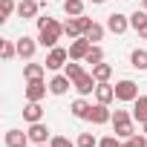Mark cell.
Returning a JSON list of instances; mask_svg holds the SVG:
<instances>
[{
	"mask_svg": "<svg viewBox=\"0 0 147 147\" xmlns=\"http://www.w3.org/2000/svg\"><path fill=\"white\" fill-rule=\"evenodd\" d=\"M35 23H38V43L43 46V49H52V46H58V40H61V35H63V23H58L55 18H35Z\"/></svg>",
	"mask_w": 147,
	"mask_h": 147,
	"instance_id": "1",
	"label": "cell"
},
{
	"mask_svg": "<svg viewBox=\"0 0 147 147\" xmlns=\"http://www.w3.org/2000/svg\"><path fill=\"white\" fill-rule=\"evenodd\" d=\"M95 20H90L87 15H78V18H69L63 23V35H69V40H75V38H84V32L92 26Z\"/></svg>",
	"mask_w": 147,
	"mask_h": 147,
	"instance_id": "2",
	"label": "cell"
},
{
	"mask_svg": "<svg viewBox=\"0 0 147 147\" xmlns=\"http://www.w3.org/2000/svg\"><path fill=\"white\" fill-rule=\"evenodd\" d=\"M136 98H138V84H136V81L124 78V81H118V84H115V101H124V104H133Z\"/></svg>",
	"mask_w": 147,
	"mask_h": 147,
	"instance_id": "3",
	"label": "cell"
},
{
	"mask_svg": "<svg viewBox=\"0 0 147 147\" xmlns=\"http://www.w3.org/2000/svg\"><path fill=\"white\" fill-rule=\"evenodd\" d=\"M43 63H46V69H52V72H58L61 66H66V63H69V49H63V46H52Z\"/></svg>",
	"mask_w": 147,
	"mask_h": 147,
	"instance_id": "4",
	"label": "cell"
},
{
	"mask_svg": "<svg viewBox=\"0 0 147 147\" xmlns=\"http://www.w3.org/2000/svg\"><path fill=\"white\" fill-rule=\"evenodd\" d=\"M46 92H49V84H46L43 78H38V81H26V90H23L26 101H43Z\"/></svg>",
	"mask_w": 147,
	"mask_h": 147,
	"instance_id": "5",
	"label": "cell"
},
{
	"mask_svg": "<svg viewBox=\"0 0 147 147\" xmlns=\"http://www.w3.org/2000/svg\"><path fill=\"white\" fill-rule=\"evenodd\" d=\"M72 87H75L78 90V95H90V92H95V87H98V81H95V75H92V72H81V75L75 78V81H72Z\"/></svg>",
	"mask_w": 147,
	"mask_h": 147,
	"instance_id": "6",
	"label": "cell"
},
{
	"mask_svg": "<svg viewBox=\"0 0 147 147\" xmlns=\"http://www.w3.org/2000/svg\"><path fill=\"white\" fill-rule=\"evenodd\" d=\"M107 29H110L113 35H124V32H127V29H133V26H130V18H127V15L113 12V15L107 18Z\"/></svg>",
	"mask_w": 147,
	"mask_h": 147,
	"instance_id": "7",
	"label": "cell"
},
{
	"mask_svg": "<svg viewBox=\"0 0 147 147\" xmlns=\"http://www.w3.org/2000/svg\"><path fill=\"white\" fill-rule=\"evenodd\" d=\"M15 43H18V58H23V61H32V58H35V52H38V40H35V38L23 35V38H18Z\"/></svg>",
	"mask_w": 147,
	"mask_h": 147,
	"instance_id": "8",
	"label": "cell"
},
{
	"mask_svg": "<svg viewBox=\"0 0 147 147\" xmlns=\"http://www.w3.org/2000/svg\"><path fill=\"white\" fill-rule=\"evenodd\" d=\"M29 138H32V144H49V138H52V133H49V127L43 124V121H35V124H29Z\"/></svg>",
	"mask_w": 147,
	"mask_h": 147,
	"instance_id": "9",
	"label": "cell"
},
{
	"mask_svg": "<svg viewBox=\"0 0 147 147\" xmlns=\"http://www.w3.org/2000/svg\"><path fill=\"white\" fill-rule=\"evenodd\" d=\"M29 133H23V130H6V136H3V144L6 147H29Z\"/></svg>",
	"mask_w": 147,
	"mask_h": 147,
	"instance_id": "10",
	"label": "cell"
},
{
	"mask_svg": "<svg viewBox=\"0 0 147 147\" xmlns=\"http://www.w3.org/2000/svg\"><path fill=\"white\" fill-rule=\"evenodd\" d=\"M90 49H92V43L87 38H75V40L69 43V61H84Z\"/></svg>",
	"mask_w": 147,
	"mask_h": 147,
	"instance_id": "11",
	"label": "cell"
},
{
	"mask_svg": "<svg viewBox=\"0 0 147 147\" xmlns=\"http://www.w3.org/2000/svg\"><path fill=\"white\" fill-rule=\"evenodd\" d=\"M90 121H92V124H98V127H101V124H107V121H113L110 104H98V101H95V104H92V113H90Z\"/></svg>",
	"mask_w": 147,
	"mask_h": 147,
	"instance_id": "12",
	"label": "cell"
},
{
	"mask_svg": "<svg viewBox=\"0 0 147 147\" xmlns=\"http://www.w3.org/2000/svg\"><path fill=\"white\" fill-rule=\"evenodd\" d=\"M130 26L136 29V35H138L141 40H147V12H144V9H141V12L136 9V12L130 15Z\"/></svg>",
	"mask_w": 147,
	"mask_h": 147,
	"instance_id": "13",
	"label": "cell"
},
{
	"mask_svg": "<svg viewBox=\"0 0 147 147\" xmlns=\"http://www.w3.org/2000/svg\"><path fill=\"white\" fill-rule=\"evenodd\" d=\"M69 110H72V115H75V118H81V121H90V113H92V104L81 95V98H75V101H72L69 104Z\"/></svg>",
	"mask_w": 147,
	"mask_h": 147,
	"instance_id": "14",
	"label": "cell"
},
{
	"mask_svg": "<svg viewBox=\"0 0 147 147\" xmlns=\"http://www.w3.org/2000/svg\"><path fill=\"white\" fill-rule=\"evenodd\" d=\"M95 101H98V104H113V101H115V87H113L110 81H101V84L95 87Z\"/></svg>",
	"mask_w": 147,
	"mask_h": 147,
	"instance_id": "15",
	"label": "cell"
},
{
	"mask_svg": "<svg viewBox=\"0 0 147 147\" xmlns=\"http://www.w3.org/2000/svg\"><path fill=\"white\" fill-rule=\"evenodd\" d=\"M69 87H72V78L66 75V72H63V75H55V78L49 81V92H52V95H66Z\"/></svg>",
	"mask_w": 147,
	"mask_h": 147,
	"instance_id": "16",
	"label": "cell"
},
{
	"mask_svg": "<svg viewBox=\"0 0 147 147\" xmlns=\"http://www.w3.org/2000/svg\"><path fill=\"white\" fill-rule=\"evenodd\" d=\"M23 121H29V124L43 121V107H40V101H26V107H23Z\"/></svg>",
	"mask_w": 147,
	"mask_h": 147,
	"instance_id": "17",
	"label": "cell"
},
{
	"mask_svg": "<svg viewBox=\"0 0 147 147\" xmlns=\"http://www.w3.org/2000/svg\"><path fill=\"white\" fill-rule=\"evenodd\" d=\"M38 9H40L38 0H20V3H18V18H23V20L38 18Z\"/></svg>",
	"mask_w": 147,
	"mask_h": 147,
	"instance_id": "18",
	"label": "cell"
},
{
	"mask_svg": "<svg viewBox=\"0 0 147 147\" xmlns=\"http://www.w3.org/2000/svg\"><path fill=\"white\" fill-rule=\"evenodd\" d=\"M133 118H136L138 124L147 121V95H138V98L133 101Z\"/></svg>",
	"mask_w": 147,
	"mask_h": 147,
	"instance_id": "19",
	"label": "cell"
},
{
	"mask_svg": "<svg viewBox=\"0 0 147 147\" xmlns=\"http://www.w3.org/2000/svg\"><path fill=\"white\" fill-rule=\"evenodd\" d=\"M130 66L138 72H147V49H133L130 55Z\"/></svg>",
	"mask_w": 147,
	"mask_h": 147,
	"instance_id": "20",
	"label": "cell"
},
{
	"mask_svg": "<svg viewBox=\"0 0 147 147\" xmlns=\"http://www.w3.org/2000/svg\"><path fill=\"white\" fill-rule=\"evenodd\" d=\"M43 72H46V63H26L23 66V78L26 81H38V78H43Z\"/></svg>",
	"mask_w": 147,
	"mask_h": 147,
	"instance_id": "21",
	"label": "cell"
},
{
	"mask_svg": "<svg viewBox=\"0 0 147 147\" xmlns=\"http://www.w3.org/2000/svg\"><path fill=\"white\" fill-rule=\"evenodd\" d=\"M136 118H127V121H118V124H113L115 127V136L118 138H130V136H136V124H133Z\"/></svg>",
	"mask_w": 147,
	"mask_h": 147,
	"instance_id": "22",
	"label": "cell"
},
{
	"mask_svg": "<svg viewBox=\"0 0 147 147\" xmlns=\"http://www.w3.org/2000/svg\"><path fill=\"white\" fill-rule=\"evenodd\" d=\"M92 75H95V81H98V84H101V81H110V75H113V66L101 61V63H95V66H92Z\"/></svg>",
	"mask_w": 147,
	"mask_h": 147,
	"instance_id": "23",
	"label": "cell"
},
{
	"mask_svg": "<svg viewBox=\"0 0 147 147\" xmlns=\"http://www.w3.org/2000/svg\"><path fill=\"white\" fill-rule=\"evenodd\" d=\"M63 12H66L69 18L84 15V0H63Z\"/></svg>",
	"mask_w": 147,
	"mask_h": 147,
	"instance_id": "24",
	"label": "cell"
},
{
	"mask_svg": "<svg viewBox=\"0 0 147 147\" xmlns=\"http://www.w3.org/2000/svg\"><path fill=\"white\" fill-rule=\"evenodd\" d=\"M104 61V49L98 46V43H92V49L87 52V58H84V63H90V66H95V63H101Z\"/></svg>",
	"mask_w": 147,
	"mask_h": 147,
	"instance_id": "25",
	"label": "cell"
},
{
	"mask_svg": "<svg viewBox=\"0 0 147 147\" xmlns=\"http://www.w3.org/2000/svg\"><path fill=\"white\" fill-rule=\"evenodd\" d=\"M0 55H3V61H12L18 55V43L15 40H0Z\"/></svg>",
	"mask_w": 147,
	"mask_h": 147,
	"instance_id": "26",
	"label": "cell"
},
{
	"mask_svg": "<svg viewBox=\"0 0 147 147\" xmlns=\"http://www.w3.org/2000/svg\"><path fill=\"white\" fill-rule=\"evenodd\" d=\"M15 12H18V3H15V0H0V20H9Z\"/></svg>",
	"mask_w": 147,
	"mask_h": 147,
	"instance_id": "27",
	"label": "cell"
},
{
	"mask_svg": "<svg viewBox=\"0 0 147 147\" xmlns=\"http://www.w3.org/2000/svg\"><path fill=\"white\" fill-rule=\"evenodd\" d=\"M84 38H87L90 43H98V40L104 38V26H101V23H92V26L84 32Z\"/></svg>",
	"mask_w": 147,
	"mask_h": 147,
	"instance_id": "28",
	"label": "cell"
},
{
	"mask_svg": "<svg viewBox=\"0 0 147 147\" xmlns=\"http://www.w3.org/2000/svg\"><path fill=\"white\" fill-rule=\"evenodd\" d=\"M63 72H66V75H69L72 81H75V78L81 75V72H84V66H81V61H69V63L63 66Z\"/></svg>",
	"mask_w": 147,
	"mask_h": 147,
	"instance_id": "29",
	"label": "cell"
},
{
	"mask_svg": "<svg viewBox=\"0 0 147 147\" xmlns=\"http://www.w3.org/2000/svg\"><path fill=\"white\" fill-rule=\"evenodd\" d=\"M98 141H101V138H95L92 133H81L75 144H78V147H98Z\"/></svg>",
	"mask_w": 147,
	"mask_h": 147,
	"instance_id": "30",
	"label": "cell"
},
{
	"mask_svg": "<svg viewBox=\"0 0 147 147\" xmlns=\"http://www.w3.org/2000/svg\"><path fill=\"white\" fill-rule=\"evenodd\" d=\"M124 147H147V136L141 133H136V136H130V138H124Z\"/></svg>",
	"mask_w": 147,
	"mask_h": 147,
	"instance_id": "31",
	"label": "cell"
},
{
	"mask_svg": "<svg viewBox=\"0 0 147 147\" xmlns=\"http://www.w3.org/2000/svg\"><path fill=\"white\" fill-rule=\"evenodd\" d=\"M49 147H78V144H72L66 136H52L49 138Z\"/></svg>",
	"mask_w": 147,
	"mask_h": 147,
	"instance_id": "32",
	"label": "cell"
},
{
	"mask_svg": "<svg viewBox=\"0 0 147 147\" xmlns=\"http://www.w3.org/2000/svg\"><path fill=\"white\" fill-rule=\"evenodd\" d=\"M98 147H124V144H121L118 136H104V138L98 141Z\"/></svg>",
	"mask_w": 147,
	"mask_h": 147,
	"instance_id": "33",
	"label": "cell"
},
{
	"mask_svg": "<svg viewBox=\"0 0 147 147\" xmlns=\"http://www.w3.org/2000/svg\"><path fill=\"white\" fill-rule=\"evenodd\" d=\"M127 118H133V113H127V110H115V113H113V124L127 121Z\"/></svg>",
	"mask_w": 147,
	"mask_h": 147,
	"instance_id": "34",
	"label": "cell"
},
{
	"mask_svg": "<svg viewBox=\"0 0 147 147\" xmlns=\"http://www.w3.org/2000/svg\"><path fill=\"white\" fill-rule=\"evenodd\" d=\"M92 3H95V6H101V3H107V0H92Z\"/></svg>",
	"mask_w": 147,
	"mask_h": 147,
	"instance_id": "35",
	"label": "cell"
},
{
	"mask_svg": "<svg viewBox=\"0 0 147 147\" xmlns=\"http://www.w3.org/2000/svg\"><path fill=\"white\" fill-rule=\"evenodd\" d=\"M141 9H144V12H147V0H141Z\"/></svg>",
	"mask_w": 147,
	"mask_h": 147,
	"instance_id": "36",
	"label": "cell"
},
{
	"mask_svg": "<svg viewBox=\"0 0 147 147\" xmlns=\"http://www.w3.org/2000/svg\"><path fill=\"white\" fill-rule=\"evenodd\" d=\"M141 130H144V136H147V121H144V124H141Z\"/></svg>",
	"mask_w": 147,
	"mask_h": 147,
	"instance_id": "37",
	"label": "cell"
}]
</instances>
